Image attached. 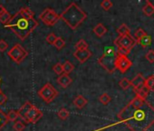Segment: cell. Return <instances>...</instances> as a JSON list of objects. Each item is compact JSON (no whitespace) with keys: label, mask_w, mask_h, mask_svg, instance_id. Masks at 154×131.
Returning a JSON list of instances; mask_svg holds the SVG:
<instances>
[{"label":"cell","mask_w":154,"mask_h":131,"mask_svg":"<svg viewBox=\"0 0 154 131\" xmlns=\"http://www.w3.org/2000/svg\"><path fill=\"white\" fill-rule=\"evenodd\" d=\"M116 53H117L118 56H127L131 53V50H128V49L122 48V47H117Z\"/></svg>","instance_id":"d590c367"},{"label":"cell","mask_w":154,"mask_h":131,"mask_svg":"<svg viewBox=\"0 0 154 131\" xmlns=\"http://www.w3.org/2000/svg\"><path fill=\"white\" fill-rule=\"evenodd\" d=\"M146 59L149 62V63H154V50H149L147 52V54L145 55Z\"/></svg>","instance_id":"74e56055"},{"label":"cell","mask_w":154,"mask_h":131,"mask_svg":"<svg viewBox=\"0 0 154 131\" xmlns=\"http://www.w3.org/2000/svg\"><path fill=\"white\" fill-rule=\"evenodd\" d=\"M8 48V44L4 39L0 40V52H5Z\"/></svg>","instance_id":"f35d334b"},{"label":"cell","mask_w":154,"mask_h":131,"mask_svg":"<svg viewBox=\"0 0 154 131\" xmlns=\"http://www.w3.org/2000/svg\"><path fill=\"white\" fill-rule=\"evenodd\" d=\"M57 116L60 119L62 120H66L69 117H70V112L64 108V107H62L58 112H57Z\"/></svg>","instance_id":"484cf974"},{"label":"cell","mask_w":154,"mask_h":131,"mask_svg":"<svg viewBox=\"0 0 154 131\" xmlns=\"http://www.w3.org/2000/svg\"><path fill=\"white\" fill-rule=\"evenodd\" d=\"M39 19L45 25L48 27H53L60 20V15H58L54 9L48 8L39 15Z\"/></svg>","instance_id":"52a82bcc"},{"label":"cell","mask_w":154,"mask_h":131,"mask_svg":"<svg viewBox=\"0 0 154 131\" xmlns=\"http://www.w3.org/2000/svg\"><path fill=\"white\" fill-rule=\"evenodd\" d=\"M56 81H57V84L59 86H61L63 88H68L72 84V78L69 75H66V74L63 73L62 75L58 76Z\"/></svg>","instance_id":"7c38bea8"},{"label":"cell","mask_w":154,"mask_h":131,"mask_svg":"<svg viewBox=\"0 0 154 131\" xmlns=\"http://www.w3.org/2000/svg\"><path fill=\"white\" fill-rule=\"evenodd\" d=\"M8 116V121H12V122H16L17 119L18 118V114H17V111L14 110V109H11L8 114H7Z\"/></svg>","instance_id":"1f68e13d"},{"label":"cell","mask_w":154,"mask_h":131,"mask_svg":"<svg viewBox=\"0 0 154 131\" xmlns=\"http://www.w3.org/2000/svg\"><path fill=\"white\" fill-rule=\"evenodd\" d=\"M56 37H57L55 36V34H54V33H50V34H48V35H47V37H46L45 40H46V42H47V43H49V44H51V45H54V41H55Z\"/></svg>","instance_id":"8d00e7d4"},{"label":"cell","mask_w":154,"mask_h":131,"mask_svg":"<svg viewBox=\"0 0 154 131\" xmlns=\"http://www.w3.org/2000/svg\"><path fill=\"white\" fill-rule=\"evenodd\" d=\"M86 18V13L74 2L70 3L60 14V19H62L72 30H76Z\"/></svg>","instance_id":"3957f363"},{"label":"cell","mask_w":154,"mask_h":131,"mask_svg":"<svg viewBox=\"0 0 154 131\" xmlns=\"http://www.w3.org/2000/svg\"><path fill=\"white\" fill-rule=\"evenodd\" d=\"M37 94L46 104L53 102L59 95L58 91L54 88V87L51 83H46L43 88H41L38 90Z\"/></svg>","instance_id":"5b68a950"},{"label":"cell","mask_w":154,"mask_h":131,"mask_svg":"<svg viewBox=\"0 0 154 131\" xmlns=\"http://www.w3.org/2000/svg\"><path fill=\"white\" fill-rule=\"evenodd\" d=\"M43 117V112L36 107L35 106H32L31 108L27 111L26 117H25V120L24 122L26 123H31V124H35L37 123Z\"/></svg>","instance_id":"9c48e42d"},{"label":"cell","mask_w":154,"mask_h":131,"mask_svg":"<svg viewBox=\"0 0 154 131\" xmlns=\"http://www.w3.org/2000/svg\"><path fill=\"white\" fill-rule=\"evenodd\" d=\"M142 12L147 17H150L154 14V6L151 4V2L149 1L146 2V5L142 8Z\"/></svg>","instance_id":"ac0fdd59"},{"label":"cell","mask_w":154,"mask_h":131,"mask_svg":"<svg viewBox=\"0 0 154 131\" xmlns=\"http://www.w3.org/2000/svg\"><path fill=\"white\" fill-rule=\"evenodd\" d=\"M8 123V119L7 114L3 110L0 109V130H1Z\"/></svg>","instance_id":"cb8c5ba5"},{"label":"cell","mask_w":154,"mask_h":131,"mask_svg":"<svg viewBox=\"0 0 154 131\" xmlns=\"http://www.w3.org/2000/svg\"><path fill=\"white\" fill-rule=\"evenodd\" d=\"M147 33L142 29V28H139V29H137L136 31H135V33H134V39H135V41H138L139 39H140L143 36H145Z\"/></svg>","instance_id":"e575fe53"},{"label":"cell","mask_w":154,"mask_h":131,"mask_svg":"<svg viewBox=\"0 0 154 131\" xmlns=\"http://www.w3.org/2000/svg\"><path fill=\"white\" fill-rule=\"evenodd\" d=\"M144 87L149 91H154V75L149 77L144 81Z\"/></svg>","instance_id":"7402d4cb"},{"label":"cell","mask_w":154,"mask_h":131,"mask_svg":"<svg viewBox=\"0 0 154 131\" xmlns=\"http://www.w3.org/2000/svg\"><path fill=\"white\" fill-rule=\"evenodd\" d=\"M134 91L136 92V97H140V98H142L144 100H146V98H147V97L149 95V92L144 86L138 88V89H136V90H134Z\"/></svg>","instance_id":"ffe728a7"},{"label":"cell","mask_w":154,"mask_h":131,"mask_svg":"<svg viewBox=\"0 0 154 131\" xmlns=\"http://www.w3.org/2000/svg\"><path fill=\"white\" fill-rule=\"evenodd\" d=\"M92 56H93V53H92V51L89 50V48L83 49V50H75L73 52V56L81 64L85 63Z\"/></svg>","instance_id":"8fae6325"},{"label":"cell","mask_w":154,"mask_h":131,"mask_svg":"<svg viewBox=\"0 0 154 131\" xmlns=\"http://www.w3.org/2000/svg\"><path fill=\"white\" fill-rule=\"evenodd\" d=\"M11 18H12V16H11L10 13L7 10V11L4 12L2 15H0V22H1L2 24H4V25H7V24L10 21Z\"/></svg>","instance_id":"4316f807"},{"label":"cell","mask_w":154,"mask_h":131,"mask_svg":"<svg viewBox=\"0 0 154 131\" xmlns=\"http://www.w3.org/2000/svg\"><path fill=\"white\" fill-rule=\"evenodd\" d=\"M135 39L131 36H119L115 40H114V45L117 47H122V48H126L128 50H131L132 47L135 46Z\"/></svg>","instance_id":"ba28073f"},{"label":"cell","mask_w":154,"mask_h":131,"mask_svg":"<svg viewBox=\"0 0 154 131\" xmlns=\"http://www.w3.org/2000/svg\"><path fill=\"white\" fill-rule=\"evenodd\" d=\"M112 6H113V4H112V1H110V0H103V1L101 3V7H102L103 9L105 10V11L110 10V9L112 8Z\"/></svg>","instance_id":"836d02e7"},{"label":"cell","mask_w":154,"mask_h":131,"mask_svg":"<svg viewBox=\"0 0 154 131\" xmlns=\"http://www.w3.org/2000/svg\"><path fill=\"white\" fill-rule=\"evenodd\" d=\"M33 106V104L29 101H26L17 111V114H18V117H20L23 121L25 120V117L27 113V111L31 108V107Z\"/></svg>","instance_id":"9a60e30c"},{"label":"cell","mask_w":154,"mask_h":131,"mask_svg":"<svg viewBox=\"0 0 154 131\" xmlns=\"http://www.w3.org/2000/svg\"><path fill=\"white\" fill-rule=\"evenodd\" d=\"M132 66V62L128 58V56H118L115 60V68L118 69L121 73L127 72Z\"/></svg>","instance_id":"30bf717a"},{"label":"cell","mask_w":154,"mask_h":131,"mask_svg":"<svg viewBox=\"0 0 154 131\" xmlns=\"http://www.w3.org/2000/svg\"><path fill=\"white\" fill-rule=\"evenodd\" d=\"M116 57H117L116 51L112 47H108L106 48L103 56L99 57L98 64L102 68H103L108 73L112 74L116 70V68H115Z\"/></svg>","instance_id":"277c9868"},{"label":"cell","mask_w":154,"mask_h":131,"mask_svg":"<svg viewBox=\"0 0 154 131\" xmlns=\"http://www.w3.org/2000/svg\"><path fill=\"white\" fill-rule=\"evenodd\" d=\"M72 104L74 107H76L77 108L82 109L84 108L87 104H88V100L82 95H78L74 97V99L72 100Z\"/></svg>","instance_id":"4fadbf2b"},{"label":"cell","mask_w":154,"mask_h":131,"mask_svg":"<svg viewBox=\"0 0 154 131\" xmlns=\"http://www.w3.org/2000/svg\"><path fill=\"white\" fill-rule=\"evenodd\" d=\"M111 100H112V97H111L110 95L107 94V93H103V94L100 96V97H99V101H100L103 105H104V106L108 105V104L111 102Z\"/></svg>","instance_id":"f1b7e54d"},{"label":"cell","mask_w":154,"mask_h":131,"mask_svg":"<svg viewBox=\"0 0 154 131\" xmlns=\"http://www.w3.org/2000/svg\"><path fill=\"white\" fill-rule=\"evenodd\" d=\"M54 46H55L56 49L61 50V49H63L65 46V41L61 37H57L55 41H54Z\"/></svg>","instance_id":"83f0119b"},{"label":"cell","mask_w":154,"mask_h":131,"mask_svg":"<svg viewBox=\"0 0 154 131\" xmlns=\"http://www.w3.org/2000/svg\"><path fill=\"white\" fill-rule=\"evenodd\" d=\"M63 65V73L66 74V75H69L70 73H72L74 69V66L69 61V60H66Z\"/></svg>","instance_id":"44dd1931"},{"label":"cell","mask_w":154,"mask_h":131,"mask_svg":"<svg viewBox=\"0 0 154 131\" xmlns=\"http://www.w3.org/2000/svg\"><path fill=\"white\" fill-rule=\"evenodd\" d=\"M119 86L123 89V90H127L130 88L131 87V80H129L127 78H123L120 80L119 82Z\"/></svg>","instance_id":"f546056e"},{"label":"cell","mask_w":154,"mask_h":131,"mask_svg":"<svg viewBox=\"0 0 154 131\" xmlns=\"http://www.w3.org/2000/svg\"><path fill=\"white\" fill-rule=\"evenodd\" d=\"M89 45L85 39H80L79 41H77L75 44V48L76 50H83V49H88Z\"/></svg>","instance_id":"d4e9b609"},{"label":"cell","mask_w":154,"mask_h":131,"mask_svg":"<svg viewBox=\"0 0 154 131\" xmlns=\"http://www.w3.org/2000/svg\"><path fill=\"white\" fill-rule=\"evenodd\" d=\"M26 123L24 121H16L13 125V128L15 131H24L26 128Z\"/></svg>","instance_id":"4dcf8cb0"},{"label":"cell","mask_w":154,"mask_h":131,"mask_svg":"<svg viewBox=\"0 0 154 131\" xmlns=\"http://www.w3.org/2000/svg\"><path fill=\"white\" fill-rule=\"evenodd\" d=\"M144 81H145V78L140 73L131 81V86H132L134 90H136V89H138V88H140L144 86Z\"/></svg>","instance_id":"5bb4252c"},{"label":"cell","mask_w":154,"mask_h":131,"mask_svg":"<svg viewBox=\"0 0 154 131\" xmlns=\"http://www.w3.org/2000/svg\"><path fill=\"white\" fill-rule=\"evenodd\" d=\"M38 22L35 18H25L18 12H17L10 19V21L5 25L6 27L11 29L13 33L22 41L26 40L37 27Z\"/></svg>","instance_id":"7a4b0ae2"},{"label":"cell","mask_w":154,"mask_h":131,"mask_svg":"<svg viewBox=\"0 0 154 131\" xmlns=\"http://www.w3.org/2000/svg\"><path fill=\"white\" fill-rule=\"evenodd\" d=\"M117 33H118L119 36H121V37H122V36H128V35H130L131 30H130L129 27H128L126 24H122V25L118 27Z\"/></svg>","instance_id":"603a6c76"},{"label":"cell","mask_w":154,"mask_h":131,"mask_svg":"<svg viewBox=\"0 0 154 131\" xmlns=\"http://www.w3.org/2000/svg\"><path fill=\"white\" fill-rule=\"evenodd\" d=\"M0 83H1V78H0ZM0 90H1V88H0Z\"/></svg>","instance_id":"b9f144b4"},{"label":"cell","mask_w":154,"mask_h":131,"mask_svg":"<svg viewBox=\"0 0 154 131\" xmlns=\"http://www.w3.org/2000/svg\"><path fill=\"white\" fill-rule=\"evenodd\" d=\"M131 131H147L154 125V107L135 97L117 115Z\"/></svg>","instance_id":"6da1fadb"},{"label":"cell","mask_w":154,"mask_h":131,"mask_svg":"<svg viewBox=\"0 0 154 131\" xmlns=\"http://www.w3.org/2000/svg\"><path fill=\"white\" fill-rule=\"evenodd\" d=\"M136 43L140 44V46H142L143 48H145V47H147L148 46H149L151 44V37L148 34H146L140 39H139L138 41H136Z\"/></svg>","instance_id":"d6986e66"},{"label":"cell","mask_w":154,"mask_h":131,"mask_svg":"<svg viewBox=\"0 0 154 131\" xmlns=\"http://www.w3.org/2000/svg\"><path fill=\"white\" fill-rule=\"evenodd\" d=\"M7 11V9L3 7V6H1V5H0V15H2L4 12H6Z\"/></svg>","instance_id":"60d3db41"},{"label":"cell","mask_w":154,"mask_h":131,"mask_svg":"<svg viewBox=\"0 0 154 131\" xmlns=\"http://www.w3.org/2000/svg\"><path fill=\"white\" fill-rule=\"evenodd\" d=\"M8 101V97L3 93L2 90H0V106L4 105Z\"/></svg>","instance_id":"ab89813d"},{"label":"cell","mask_w":154,"mask_h":131,"mask_svg":"<svg viewBox=\"0 0 154 131\" xmlns=\"http://www.w3.org/2000/svg\"><path fill=\"white\" fill-rule=\"evenodd\" d=\"M18 13L25 18H27V19H30V18H34V16H35V13L27 7H25V8H22Z\"/></svg>","instance_id":"e0dca14e"},{"label":"cell","mask_w":154,"mask_h":131,"mask_svg":"<svg viewBox=\"0 0 154 131\" xmlns=\"http://www.w3.org/2000/svg\"><path fill=\"white\" fill-rule=\"evenodd\" d=\"M94 33L98 37H103L106 33H107V31H108V29L106 28V27H104L102 23H99V24H97L94 27Z\"/></svg>","instance_id":"2e32d148"},{"label":"cell","mask_w":154,"mask_h":131,"mask_svg":"<svg viewBox=\"0 0 154 131\" xmlns=\"http://www.w3.org/2000/svg\"><path fill=\"white\" fill-rule=\"evenodd\" d=\"M53 70H54V72L56 74V75H58V76H60V75H62L63 73V65L61 64V63H56L54 67H53Z\"/></svg>","instance_id":"d6a6232c"},{"label":"cell","mask_w":154,"mask_h":131,"mask_svg":"<svg viewBox=\"0 0 154 131\" xmlns=\"http://www.w3.org/2000/svg\"><path fill=\"white\" fill-rule=\"evenodd\" d=\"M27 56L28 52L20 44H16L9 51H8V56L17 64H21Z\"/></svg>","instance_id":"8992f818"}]
</instances>
